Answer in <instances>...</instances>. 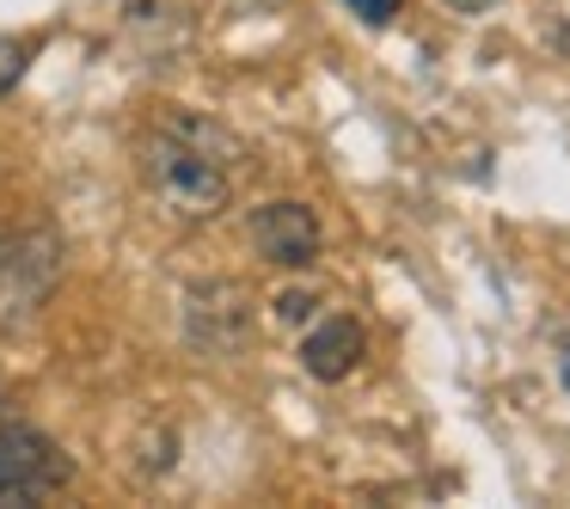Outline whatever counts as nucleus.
I'll list each match as a JSON object with an SVG mask.
<instances>
[{
  "instance_id": "1",
  "label": "nucleus",
  "mask_w": 570,
  "mask_h": 509,
  "mask_svg": "<svg viewBox=\"0 0 570 509\" xmlns=\"http://www.w3.org/2000/svg\"><path fill=\"white\" fill-rule=\"evenodd\" d=\"M141 178H148L154 203H160L173 222H209V215H222L227 197H234L227 166L209 160V154H197L190 141L166 136V129H154L148 148H141Z\"/></svg>"
},
{
  "instance_id": "2",
  "label": "nucleus",
  "mask_w": 570,
  "mask_h": 509,
  "mask_svg": "<svg viewBox=\"0 0 570 509\" xmlns=\"http://www.w3.org/2000/svg\"><path fill=\"white\" fill-rule=\"evenodd\" d=\"M68 479H75V460L56 448V435H43L38 423H26L19 411L0 405V503L50 497Z\"/></svg>"
},
{
  "instance_id": "3",
  "label": "nucleus",
  "mask_w": 570,
  "mask_h": 509,
  "mask_svg": "<svg viewBox=\"0 0 570 509\" xmlns=\"http://www.w3.org/2000/svg\"><path fill=\"white\" fill-rule=\"evenodd\" d=\"M246 234H252V252H258L264 264H276V271H307V264L320 258V215L295 197L258 203Z\"/></svg>"
},
{
  "instance_id": "4",
  "label": "nucleus",
  "mask_w": 570,
  "mask_h": 509,
  "mask_svg": "<svg viewBox=\"0 0 570 509\" xmlns=\"http://www.w3.org/2000/svg\"><path fill=\"white\" fill-rule=\"evenodd\" d=\"M185 332L203 350H234L252 332V295L239 283H190L185 288Z\"/></svg>"
},
{
  "instance_id": "5",
  "label": "nucleus",
  "mask_w": 570,
  "mask_h": 509,
  "mask_svg": "<svg viewBox=\"0 0 570 509\" xmlns=\"http://www.w3.org/2000/svg\"><path fill=\"white\" fill-rule=\"evenodd\" d=\"M362 350H368L362 325L350 320V313H332V320H320L301 337V369H307L313 381H344V374H356Z\"/></svg>"
},
{
  "instance_id": "6",
  "label": "nucleus",
  "mask_w": 570,
  "mask_h": 509,
  "mask_svg": "<svg viewBox=\"0 0 570 509\" xmlns=\"http://www.w3.org/2000/svg\"><path fill=\"white\" fill-rule=\"evenodd\" d=\"M154 129H166V136L190 141L197 154H209V160H222V166L239 160V136H234V129H222L215 117H203V111H178V105H166Z\"/></svg>"
},
{
  "instance_id": "7",
  "label": "nucleus",
  "mask_w": 570,
  "mask_h": 509,
  "mask_svg": "<svg viewBox=\"0 0 570 509\" xmlns=\"http://www.w3.org/2000/svg\"><path fill=\"white\" fill-rule=\"evenodd\" d=\"M124 19L141 38H178L190 26V0H124Z\"/></svg>"
},
{
  "instance_id": "8",
  "label": "nucleus",
  "mask_w": 570,
  "mask_h": 509,
  "mask_svg": "<svg viewBox=\"0 0 570 509\" xmlns=\"http://www.w3.org/2000/svg\"><path fill=\"white\" fill-rule=\"evenodd\" d=\"M26 68H31V43H26V38H7V31H0V99H7L19 80H26Z\"/></svg>"
},
{
  "instance_id": "9",
  "label": "nucleus",
  "mask_w": 570,
  "mask_h": 509,
  "mask_svg": "<svg viewBox=\"0 0 570 509\" xmlns=\"http://www.w3.org/2000/svg\"><path fill=\"white\" fill-rule=\"evenodd\" d=\"M271 307H276V320H283V325H307V313L320 307V301H313V288H283Z\"/></svg>"
},
{
  "instance_id": "10",
  "label": "nucleus",
  "mask_w": 570,
  "mask_h": 509,
  "mask_svg": "<svg viewBox=\"0 0 570 509\" xmlns=\"http://www.w3.org/2000/svg\"><path fill=\"white\" fill-rule=\"evenodd\" d=\"M344 7L362 19V26H393L399 19V0H344Z\"/></svg>"
},
{
  "instance_id": "11",
  "label": "nucleus",
  "mask_w": 570,
  "mask_h": 509,
  "mask_svg": "<svg viewBox=\"0 0 570 509\" xmlns=\"http://www.w3.org/2000/svg\"><path fill=\"white\" fill-rule=\"evenodd\" d=\"M448 7H454V13H484L491 0H448Z\"/></svg>"
},
{
  "instance_id": "12",
  "label": "nucleus",
  "mask_w": 570,
  "mask_h": 509,
  "mask_svg": "<svg viewBox=\"0 0 570 509\" xmlns=\"http://www.w3.org/2000/svg\"><path fill=\"white\" fill-rule=\"evenodd\" d=\"M239 7H276V0H239Z\"/></svg>"
},
{
  "instance_id": "13",
  "label": "nucleus",
  "mask_w": 570,
  "mask_h": 509,
  "mask_svg": "<svg viewBox=\"0 0 570 509\" xmlns=\"http://www.w3.org/2000/svg\"><path fill=\"white\" fill-rule=\"evenodd\" d=\"M0 264H7V239H0Z\"/></svg>"
}]
</instances>
